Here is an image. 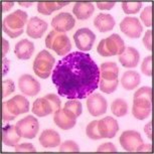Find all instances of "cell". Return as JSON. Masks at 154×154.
Segmentation results:
<instances>
[{
  "label": "cell",
  "instance_id": "obj_45",
  "mask_svg": "<svg viewBox=\"0 0 154 154\" xmlns=\"http://www.w3.org/2000/svg\"><path fill=\"white\" fill-rule=\"evenodd\" d=\"M2 43H3V51H2V54H3V57H5V56L7 54L8 51H9V43L5 38L2 39Z\"/></svg>",
  "mask_w": 154,
  "mask_h": 154
},
{
  "label": "cell",
  "instance_id": "obj_26",
  "mask_svg": "<svg viewBox=\"0 0 154 154\" xmlns=\"http://www.w3.org/2000/svg\"><path fill=\"white\" fill-rule=\"evenodd\" d=\"M119 68L115 63H102L100 69V78L106 81L118 80Z\"/></svg>",
  "mask_w": 154,
  "mask_h": 154
},
{
  "label": "cell",
  "instance_id": "obj_6",
  "mask_svg": "<svg viewBox=\"0 0 154 154\" xmlns=\"http://www.w3.org/2000/svg\"><path fill=\"white\" fill-rule=\"evenodd\" d=\"M15 128L20 137L32 139L35 137L37 132H38L39 124L36 118L29 115L17 122L15 124Z\"/></svg>",
  "mask_w": 154,
  "mask_h": 154
},
{
  "label": "cell",
  "instance_id": "obj_27",
  "mask_svg": "<svg viewBox=\"0 0 154 154\" xmlns=\"http://www.w3.org/2000/svg\"><path fill=\"white\" fill-rule=\"evenodd\" d=\"M63 110L66 116H69V117L72 119H77L82 114L83 107L81 102L78 100H69L65 104V107H63Z\"/></svg>",
  "mask_w": 154,
  "mask_h": 154
},
{
  "label": "cell",
  "instance_id": "obj_46",
  "mask_svg": "<svg viewBox=\"0 0 154 154\" xmlns=\"http://www.w3.org/2000/svg\"><path fill=\"white\" fill-rule=\"evenodd\" d=\"M151 125H152V123H151V121L148 123L146 126H145V128H144V131H145V133L147 134V137L150 139H152V134H151Z\"/></svg>",
  "mask_w": 154,
  "mask_h": 154
},
{
  "label": "cell",
  "instance_id": "obj_32",
  "mask_svg": "<svg viewBox=\"0 0 154 154\" xmlns=\"http://www.w3.org/2000/svg\"><path fill=\"white\" fill-rule=\"evenodd\" d=\"M142 2H122V9L127 14H135L140 11Z\"/></svg>",
  "mask_w": 154,
  "mask_h": 154
},
{
  "label": "cell",
  "instance_id": "obj_37",
  "mask_svg": "<svg viewBox=\"0 0 154 154\" xmlns=\"http://www.w3.org/2000/svg\"><path fill=\"white\" fill-rule=\"evenodd\" d=\"M2 89H3L2 90V97L5 98L14 92L15 86H14V83L11 80H6L3 81V83H2Z\"/></svg>",
  "mask_w": 154,
  "mask_h": 154
},
{
  "label": "cell",
  "instance_id": "obj_30",
  "mask_svg": "<svg viewBox=\"0 0 154 154\" xmlns=\"http://www.w3.org/2000/svg\"><path fill=\"white\" fill-rule=\"evenodd\" d=\"M118 80L115 81H106L100 78V82H99V88L103 93L106 94H112L116 91L118 87Z\"/></svg>",
  "mask_w": 154,
  "mask_h": 154
},
{
  "label": "cell",
  "instance_id": "obj_18",
  "mask_svg": "<svg viewBox=\"0 0 154 154\" xmlns=\"http://www.w3.org/2000/svg\"><path fill=\"white\" fill-rule=\"evenodd\" d=\"M34 51V45L33 43L29 42L28 39H21L15 45V49L14 54L17 57V59L26 60H29L32 56Z\"/></svg>",
  "mask_w": 154,
  "mask_h": 154
},
{
  "label": "cell",
  "instance_id": "obj_1",
  "mask_svg": "<svg viewBox=\"0 0 154 154\" xmlns=\"http://www.w3.org/2000/svg\"><path fill=\"white\" fill-rule=\"evenodd\" d=\"M51 80L60 96L82 100L99 88L100 69L89 54L74 51L57 62Z\"/></svg>",
  "mask_w": 154,
  "mask_h": 154
},
{
  "label": "cell",
  "instance_id": "obj_24",
  "mask_svg": "<svg viewBox=\"0 0 154 154\" xmlns=\"http://www.w3.org/2000/svg\"><path fill=\"white\" fill-rule=\"evenodd\" d=\"M140 82H141L140 75L137 72L134 71H128L126 72H124L121 78L122 87L124 89L128 90V91L134 90L136 87L139 86Z\"/></svg>",
  "mask_w": 154,
  "mask_h": 154
},
{
  "label": "cell",
  "instance_id": "obj_8",
  "mask_svg": "<svg viewBox=\"0 0 154 154\" xmlns=\"http://www.w3.org/2000/svg\"><path fill=\"white\" fill-rule=\"evenodd\" d=\"M120 144L123 149L132 152V151H137L138 147L143 144V139L139 132L128 130L124 131L120 136Z\"/></svg>",
  "mask_w": 154,
  "mask_h": 154
},
{
  "label": "cell",
  "instance_id": "obj_2",
  "mask_svg": "<svg viewBox=\"0 0 154 154\" xmlns=\"http://www.w3.org/2000/svg\"><path fill=\"white\" fill-rule=\"evenodd\" d=\"M27 13L16 10L3 19V31L12 38L18 37L23 33V27L27 21Z\"/></svg>",
  "mask_w": 154,
  "mask_h": 154
},
{
  "label": "cell",
  "instance_id": "obj_31",
  "mask_svg": "<svg viewBox=\"0 0 154 154\" xmlns=\"http://www.w3.org/2000/svg\"><path fill=\"white\" fill-rule=\"evenodd\" d=\"M86 134L90 139H92V140H100V139H102L100 133H99V130H98V121L97 120L92 121L91 123L87 126Z\"/></svg>",
  "mask_w": 154,
  "mask_h": 154
},
{
  "label": "cell",
  "instance_id": "obj_33",
  "mask_svg": "<svg viewBox=\"0 0 154 154\" xmlns=\"http://www.w3.org/2000/svg\"><path fill=\"white\" fill-rule=\"evenodd\" d=\"M60 152H79L80 147L78 146V144L75 143V142L72 140H68V141H65L60 145Z\"/></svg>",
  "mask_w": 154,
  "mask_h": 154
},
{
  "label": "cell",
  "instance_id": "obj_39",
  "mask_svg": "<svg viewBox=\"0 0 154 154\" xmlns=\"http://www.w3.org/2000/svg\"><path fill=\"white\" fill-rule=\"evenodd\" d=\"M143 43L148 51H152V30L149 29L146 31L143 37Z\"/></svg>",
  "mask_w": 154,
  "mask_h": 154
},
{
  "label": "cell",
  "instance_id": "obj_34",
  "mask_svg": "<svg viewBox=\"0 0 154 154\" xmlns=\"http://www.w3.org/2000/svg\"><path fill=\"white\" fill-rule=\"evenodd\" d=\"M141 20L146 26L150 27L152 25V6H147L141 13Z\"/></svg>",
  "mask_w": 154,
  "mask_h": 154
},
{
  "label": "cell",
  "instance_id": "obj_17",
  "mask_svg": "<svg viewBox=\"0 0 154 154\" xmlns=\"http://www.w3.org/2000/svg\"><path fill=\"white\" fill-rule=\"evenodd\" d=\"M140 60V54H139L138 51L132 46H128L125 48V51L120 54L119 57V62L124 68L132 69L136 68Z\"/></svg>",
  "mask_w": 154,
  "mask_h": 154
},
{
  "label": "cell",
  "instance_id": "obj_14",
  "mask_svg": "<svg viewBox=\"0 0 154 154\" xmlns=\"http://www.w3.org/2000/svg\"><path fill=\"white\" fill-rule=\"evenodd\" d=\"M98 130L102 138H113L119 130L118 122L112 117H105L98 121Z\"/></svg>",
  "mask_w": 154,
  "mask_h": 154
},
{
  "label": "cell",
  "instance_id": "obj_36",
  "mask_svg": "<svg viewBox=\"0 0 154 154\" xmlns=\"http://www.w3.org/2000/svg\"><path fill=\"white\" fill-rule=\"evenodd\" d=\"M43 98L46 99V100L49 102V104H51V107H53L54 113H56L57 110L60 109V98L57 97V95L48 94V95H45Z\"/></svg>",
  "mask_w": 154,
  "mask_h": 154
},
{
  "label": "cell",
  "instance_id": "obj_21",
  "mask_svg": "<svg viewBox=\"0 0 154 154\" xmlns=\"http://www.w3.org/2000/svg\"><path fill=\"white\" fill-rule=\"evenodd\" d=\"M94 10V4L91 2H77L72 7V13L80 20H85L91 17Z\"/></svg>",
  "mask_w": 154,
  "mask_h": 154
},
{
  "label": "cell",
  "instance_id": "obj_28",
  "mask_svg": "<svg viewBox=\"0 0 154 154\" xmlns=\"http://www.w3.org/2000/svg\"><path fill=\"white\" fill-rule=\"evenodd\" d=\"M69 2H38L37 11L43 15H49L56 10H59L68 5Z\"/></svg>",
  "mask_w": 154,
  "mask_h": 154
},
{
  "label": "cell",
  "instance_id": "obj_11",
  "mask_svg": "<svg viewBox=\"0 0 154 154\" xmlns=\"http://www.w3.org/2000/svg\"><path fill=\"white\" fill-rule=\"evenodd\" d=\"M3 103L6 105L8 111L15 117L29 111V102L27 101L26 98H24L21 95L14 96L12 99L3 102Z\"/></svg>",
  "mask_w": 154,
  "mask_h": 154
},
{
  "label": "cell",
  "instance_id": "obj_22",
  "mask_svg": "<svg viewBox=\"0 0 154 154\" xmlns=\"http://www.w3.org/2000/svg\"><path fill=\"white\" fill-rule=\"evenodd\" d=\"M20 136L16 131L15 125H6L2 129V141L6 146H15L20 141Z\"/></svg>",
  "mask_w": 154,
  "mask_h": 154
},
{
  "label": "cell",
  "instance_id": "obj_35",
  "mask_svg": "<svg viewBox=\"0 0 154 154\" xmlns=\"http://www.w3.org/2000/svg\"><path fill=\"white\" fill-rule=\"evenodd\" d=\"M141 71L147 77H151L152 75V57L151 56L144 59L141 66Z\"/></svg>",
  "mask_w": 154,
  "mask_h": 154
},
{
  "label": "cell",
  "instance_id": "obj_47",
  "mask_svg": "<svg viewBox=\"0 0 154 154\" xmlns=\"http://www.w3.org/2000/svg\"><path fill=\"white\" fill-rule=\"evenodd\" d=\"M18 4L21 5V6H23V7H30L31 5H32V2H21V1H19Z\"/></svg>",
  "mask_w": 154,
  "mask_h": 154
},
{
  "label": "cell",
  "instance_id": "obj_7",
  "mask_svg": "<svg viewBox=\"0 0 154 154\" xmlns=\"http://www.w3.org/2000/svg\"><path fill=\"white\" fill-rule=\"evenodd\" d=\"M75 46L82 51H91L96 40V35L91 29L87 27L80 28L74 34Z\"/></svg>",
  "mask_w": 154,
  "mask_h": 154
},
{
  "label": "cell",
  "instance_id": "obj_38",
  "mask_svg": "<svg viewBox=\"0 0 154 154\" xmlns=\"http://www.w3.org/2000/svg\"><path fill=\"white\" fill-rule=\"evenodd\" d=\"M16 152H35L36 149L31 143H22L15 145Z\"/></svg>",
  "mask_w": 154,
  "mask_h": 154
},
{
  "label": "cell",
  "instance_id": "obj_20",
  "mask_svg": "<svg viewBox=\"0 0 154 154\" xmlns=\"http://www.w3.org/2000/svg\"><path fill=\"white\" fill-rule=\"evenodd\" d=\"M94 25L101 32H107V31L112 30L114 28L115 20L111 14L100 13L96 16L94 20Z\"/></svg>",
  "mask_w": 154,
  "mask_h": 154
},
{
  "label": "cell",
  "instance_id": "obj_23",
  "mask_svg": "<svg viewBox=\"0 0 154 154\" xmlns=\"http://www.w3.org/2000/svg\"><path fill=\"white\" fill-rule=\"evenodd\" d=\"M32 113L37 117H45L49 114H53V107L49 104V102L45 98H39L33 102L32 105Z\"/></svg>",
  "mask_w": 154,
  "mask_h": 154
},
{
  "label": "cell",
  "instance_id": "obj_44",
  "mask_svg": "<svg viewBox=\"0 0 154 154\" xmlns=\"http://www.w3.org/2000/svg\"><path fill=\"white\" fill-rule=\"evenodd\" d=\"M14 5V2H2V11L3 12H6V11L10 10L11 8L13 7Z\"/></svg>",
  "mask_w": 154,
  "mask_h": 154
},
{
  "label": "cell",
  "instance_id": "obj_4",
  "mask_svg": "<svg viewBox=\"0 0 154 154\" xmlns=\"http://www.w3.org/2000/svg\"><path fill=\"white\" fill-rule=\"evenodd\" d=\"M45 46L49 49L54 51L59 56L69 54L72 49V45L69 36L57 30H51L45 38Z\"/></svg>",
  "mask_w": 154,
  "mask_h": 154
},
{
  "label": "cell",
  "instance_id": "obj_9",
  "mask_svg": "<svg viewBox=\"0 0 154 154\" xmlns=\"http://www.w3.org/2000/svg\"><path fill=\"white\" fill-rule=\"evenodd\" d=\"M120 29L130 38H138L143 31V27L136 17H125L120 23Z\"/></svg>",
  "mask_w": 154,
  "mask_h": 154
},
{
  "label": "cell",
  "instance_id": "obj_16",
  "mask_svg": "<svg viewBox=\"0 0 154 154\" xmlns=\"http://www.w3.org/2000/svg\"><path fill=\"white\" fill-rule=\"evenodd\" d=\"M46 29H48V23L36 16L31 17L27 22L26 33L32 38H40Z\"/></svg>",
  "mask_w": 154,
  "mask_h": 154
},
{
  "label": "cell",
  "instance_id": "obj_3",
  "mask_svg": "<svg viewBox=\"0 0 154 154\" xmlns=\"http://www.w3.org/2000/svg\"><path fill=\"white\" fill-rule=\"evenodd\" d=\"M124 40L118 34H112L107 38L102 39L98 45L97 51L102 57H113L121 54L125 51Z\"/></svg>",
  "mask_w": 154,
  "mask_h": 154
},
{
  "label": "cell",
  "instance_id": "obj_12",
  "mask_svg": "<svg viewBox=\"0 0 154 154\" xmlns=\"http://www.w3.org/2000/svg\"><path fill=\"white\" fill-rule=\"evenodd\" d=\"M75 23V18L71 13L62 12L57 14L56 17H54V19L51 20V26L54 27V30L65 33L74 28Z\"/></svg>",
  "mask_w": 154,
  "mask_h": 154
},
{
  "label": "cell",
  "instance_id": "obj_10",
  "mask_svg": "<svg viewBox=\"0 0 154 154\" xmlns=\"http://www.w3.org/2000/svg\"><path fill=\"white\" fill-rule=\"evenodd\" d=\"M87 107L89 113L94 117L105 114L107 111V101L100 94H92L87 100Z\"/></svg>",
  "mask_w": 154,
  "mask_h": 154
},
{
  "label": "cell",
  "instance_id": "obj_41",
  "mask_svg": "<svg viewBox=\"0 0 154 154\" xmlns=\"http://www.w3.org/2000/svg\"><path fill=\"white\" fill-rule=\"evenodd\" d=\"M2 118H3V121L4 122H9V121H12L14 120L16 117L14 115H12L11 113L8 111L6 105L3 103V111H2Z\"/></svg>",
  "mask_w": 154,
  "mask_h": 154
},
{
  "label": "cell",
  "instance_id": "obj_25",
  "mask_svg": "<svg viewBox=\"0 0 154 154\" xmlns=\"http://www.w3.org/2000/svg\"><path fill=\"white\" fill-rule=\"evenodd\" d=\"M54 121L57 124V126H59L60 129L63 130H69L75 126V119H72L69 116H66L63 112V110L59 109L54 113Z\"/></svg>",
  "mask_w": 154,
  "mask_h": 154
},
{
  "label": "cell",
  "instance_id": "obj_29",
  "mask_svg": "<svg viewBox=\"0 0 154 154\" xmlns=\"http://www.w3.org/2000/svg\"><path fill=\"white\" fill-rule=\"evenodd\" d=\"M112 113L116 117H123L128 112V105L123 99H116L111 105Z\"/></svg>",
  "mask_w": 154,
  "mask_h": 154
},
{
  "label": "cell",
  "instance_id": "obj_5",
  "mask_svg": "<svg viewBox=\"0 0 154 154\" xmlns=\"http://www.w3.org/2000/svg\"><path fill=\"white\" fill-rule=\"evenodd\" d=\"M54 62H56L54 57L48 51H42L33 62L34 74L42 79H48L53 72Z\"/></svg>",
  "mask_w": 154,
  "mask_h": 154
},
{
  "label": "cell",
  "instance_id": "obj_43",
  "mask_svg": "<svg viewBox=\"0 0 154 154\" xmlns=\"http://www.w3.org/2000/svg\"><path fill=\"white\" fill-rule=\"evenodd\" d=\"M152 147H151V144H142L138 147L137 152H150Z\"/></svg>",
  "mask_w": 154,
  "mask_h": 154
},
{
  "label": "cell",
  "instance_id": "obj_19",
  "mask_svg": "<svg viewBox=\"0 0 154 154\" xmlns=\"http://www.w3.org/2000/svg\"><path fill=\"white\" fill-rule=\"evenodd\" d=\"M39 142L45 148H54L59 146L60 143V134L53 129L45 130L39 136Z\"/></svg>",
  "mask_w": 154,
  "mask_h": 154
},
{
  "label": "cell",
  "instance_id": "obj_15",
  "mask_svg": "<svg viewBox=\"0 0 154 154\" xmlns=\"http://www.w3.org/2000/svg\"><path fill=\"white\" fill-rule=\"evenodd\" d=\"M133 106L152 110V89L151 87H142L136 91L133 98Z\"/></svg>",
  "mask_w": 154,
  "mask_h": 154
},
{
  "label": "cell",
  "instance_id": "obj_40",
  "mask_svg": "<svg viewBox=\"0 0 154 154\" xmlns=\"http://www.w3.org/2000/svg\"><path fill=\"white\" fill-rule=\"evenodd\" d=\"M97 152H117V149L113 143H105L98 147Z\"/></svg>",
  "mask_w": 154,
  "mask_h": 154
},
{
  "label": "cell",
  "instance_id": "obj_13",
  "mask_svg": "<svg viewBox=\"0 0 154 154\" xmlns=\"http://www.w3.org/2000/svg\"><path fill=\"white\" fill-rule=\"evenodd\" d=\"M18 87L22 94L33 97L40 91V84L30 75H22L18 79Z\"/></svg>",
  "mask_w": 154,
  "mask_h": 154
},
{
  "label": "cell",
  "instance_id": "obj_42",
  "mask_svg": "<svg viewBox=\"0 0 154 154\" xmlns=\"http://www.w3.org/2000/svg\"><path fill=\"white\" fill-rule=\"evenodd\" d=\"M115 2H97V6L101 10H110L114 7Z\"/></svg>",
  "mask_w": 154,
  "mask_h": 154
}]
</instances>
